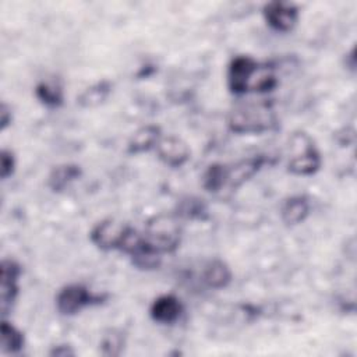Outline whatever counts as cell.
<instances>
[{"instance_id":"44dd1931","label":"cell","mask_w":357,"mask_h":357,"mask_svg":"<svg viewBox=\"0 0 357 357\" xmlns=\"http://www.w3.org/2000/svg\"><path fill=\"white\" fill-rule=\"evenodd\" d=\"M124 347V337L121 332L110 329L100 339V350L105 356H119Z\"/></svg>"},{"instance_id":"d6986e66","label":"cell","mask_w":357,"mask_h":357,"mask_svg":"<svg viewBox=\"0 0 357 357\" xmlns=\"http://www.w3.org/2000/svg\"><path fill=\"white\" fill-rule=\"evenodd\" d=\"M174 215L190 220H204L208 218V208L204 199L198 197H185L178 201Z\"/></svg>"},{"instance_id":"ba28073f","label":"cell","mask_w":357,"mask_h":357,"mask_svg":"<svg viewBox=\"0 0 357 357\" xmlns=\"http://www.w3.org/2000/svg\"><path fill=\"white\" fill-rule=\"evenodd\" d=\"M321 165V153L318 152L312 141L305 134H301V152L294 155L289 160V173L294 176H311L319 170Z\"/></svg>"},{"instance_id":"2e32d148","label":"cell","mask_w":357,"mask_h":357,"mask_svg":"<svg viewBox=\"0 0 357 357\" xmlns=\"http://www.w3.org/2000/svg\"><path fill=\"white\" fill-rule=\"evenodd\" d=\"M25 344V336L14 324L3 318L0 325V349L3 353H18Z\"/></svg>"},{"instance_id":"4fadbf2b","label":"cell","mask_w":357,"mask_h":357,"mask_svg":"<svg viewBox=\"0 0 357 357\" xmlns=\"http://www.w3.org/2000/svg\"><path fill=\"white\" fill-rule=\"evenodd\" d=\"M310 209H311V204L307 195L298 194V195L289 197L280 208L282 222L287 226L300 225L308 218Z\"/></svg>"},{"instance_id":"9c48e42d","label":"cell","mask_w":357,"mask_h":357,"mask_svg":"<svg viewBox=\"0 0 357 357\" xmlns=\"http://www.w3.org/2000/svg\"><path fill=\"white\" fill-rule=\"evenodd\" d=\"M155 151L160 162L172 169H180L181 166H184L191 155L188 145L176 135L162 137Z\"/></svg>"},{"instance_id":"7a4b0ae2","label":"cell","mask_w":357,"mask_h":357,"mask_svg":"<svg viewBox=\"0 0 357 357\" xmlns=\"http://www.w3.org/2000/svg\"><path fill=\"white\" fill-rule=\"evenodd\" d=\"M176 218V215L155 216L148 222L146 229L142 233L145 243L160 255L172 254L180 245L181 229Z\"/></svg>"},{"instance_id":"7402d4cb","label":"cell","mask_w":357,"mask_h":357,"mask_svg":"<svg viewBox=\"0 0 357 357\" xmlns=\"http://www.w3.org/2000/svg\"><path fill=\"white\" fill-rule=\"evenodd\" d=\"M0 163H1V178L3 180L10 178L14 174L15 166H17L14 152L8 148H3L1 149V156H0Z\"/></svg>"},{"instance_id":"9a60e30c","label":"cell","mask_w":357,"mask_h":357,"mask_svg":"<svg viewBox=\"0 0 357 357\" xmlns=\"http://www.w3.org/2000/svg\"><path fill=\"white\" fill-rule=\"evenodd\" d=\"M82 176V169L77 163H63L52 169L47 177V187L53 192L64 191L73 181Z\"/></svg>"},{"instance_id":"ffe728a7","label":"cell","mask_w":357,"mask_h":357,"mask_svg":"<svg viewBox=\"0 0 357 357\" xmlns=\"http://www.w3.org/2000/svg\"><path fill=\"white\" fill-rule=\"evenodd\" d=\"M226 185V165L212 163L202 176V187L209 192H218Z\"/></svg>"},{"instance_id":"8992f818","label":"cell","mask_w":357,"mask_h":357,"mask_svg":"<svg viewBox=\"0 0 357 357\" xmlns=\"http://www.w3.org/2000/svg\"><path fill=\"white\" fill-rule=\"evenodd\" d=\"M22 269L21 265L11 258H4L0 266V308L1 315L6 318L11 312V308L20 293V278Z\"/></svg>"},{"instance_id":"e0dca14e","label":"cell","mask_w":357,"mask_h":357,"mask_svg":"<svg viewBox=\"0 0 357 357\" xmlns=\"http://www.w3.org/2000/svg\"><path fill=\"white\" fill-rule=\"evenodd\" d=\"M35 96L47 107H60L64 103V92L61 84L56 79L40 81L35 86Z\"/></svg>"},{"instance_id":"603a6c76","label":"cell","mask_w":357,"mask_h":357,"mask_svg":"<svg viewBox=\"0 0 357 357\" xmlns=\"http://www.w3.org/2000/svg\"><path fill=\"white\" fill-rule=\"evenodd\" d=\"M13 121V113H11V107L6 103L1 102L0 106V130L4 131Z\"/></svg>"},{"instance_id":"ac0fdd59","label":"cell","mask_w":357,"mask_h":357,"mask_svg":"<svg viewBox=\"0 0 357 357\" xmlns=\"http://www.w3.org/2000/svg\"><path fill=\"white\" fill-rule=\"evenodd\" d=\"M112 92V84L106 79L98 81L96 84L88 86L78 98H77V103L84 107V109H91V107H96L99 105H102L107 96Z\"/></svg>"},{"instance_id":"6da1fadb","label":"cell","mask_w":357,"mask_h":357,"mask_svg":"<svg viewBox=\"0 0 357 357\" xmlns=\"http://www.w3.org/2000/svg\"><path fill=\"white\" fill-rule=\"evenodd\" d=\"M276 124L275 113L268 102L241 105L227 120L229 128L236 134H261Z\"/></svg>"},{"instance_id":"5b68a950","label":"cell","mask_w":357,"mask_h":357,"mask_svg":"<svg viewBox=\"0 0 357 357\" xmlns=\"http://www.w3.org/2000/svg\"><path fill=\"white\" fill-rule=\"evenodd\" d=\"M259 63L251 56H234L227 66V88L233 95H243L250 92V85Z\"/></svg>"},{"instance_id":"277c9868","label":"cell","mask_w":357,"mask_h":357,"mask_svg":"<svg viewBox=\"0 0 357 357\" xmlns=\"http://www.w3.org/2000/svg\"><path fill=\"white\" fill-rule=\"evenodd\" d=\"M134 227H131L127 223L116 222L113 219H105L98 222L89 231V238L92 244H95L98 248L103 251H112L119 250L123 251V247L132 231Z\"/></svg>"},{"instance_id":"cb8c5ba5","label":"cell","mask_w":357,"mask_h":357,"mask_svg":"<svg viewBox=\"0 0 357 357\" xmlns=\"http://www.w3.org/2000/svg\"><path fill=\"white\" fill-rule=\"evenodd\" d=\"M50 356H56V357H68V356H74L75 351L73 350V347L70 344H56L52 347V350L49 351Z\"/></svg>"},{"instance_id":"7c38bea8","label":"cell","mask_w":357,"mask_h":357,"mask_svg":"<svg viewBox=\"0 0 357 357\" xmlns=\"http://www.w3.org/2000/svg\"><path fill=\"white\" fill-rule=\"evenodd\" d=\"M162 138V130L156 124H146L138 128L127 142V153L139 155L156 148Z\"/></svg>"},{"instance_id":"52a82bcc","label":"cell","mask_w":357,"mask_h":357,"mask_svg":"<svg viewBox=\"0 0 357 357\" xmlns=\"http://www.w3.org/2000/svg\"><path fill=\"white\" fill-rule=\"evenodd\" d=\"M262 15L273 31L276 32H290L298 21L300 13L297 6L287 1H269L262 7Z\"/></svg>"},{"instance_id":"8fae6325","label":"cell","mask_w":357,"mask_h":357,"mask_svg":"<svg viewBox=\"0 0 357 357\" xmlns=\"http://www.w3.org/2000/svg\"><path fill=\"white\" fill-rule=\"evenodd\" d=\"M265 163L266 156L255 155L234 163L231 167L226 166V185H229L231 190L241 187L254 174H257Z\"/></svg>"},{"instance_id":"5bb4252c","label":"cell","mask_w":357,"mask_h":357,"mask_svg":"<svg viewBox=\"0 0 357 357\" xmlns=\"http://www.w3.org/2000/svg\"><path fill=\"white\" fill-rule=\"evenodd\" d=\"M201 278L206 287L220 290L230 284L233 273H231L230 266L223 259L215 258V259H211L204 266Z\"/></svg>"},{"instance_id":"3957f363","label":"cell","mask_w":357,"mask_h":357,"mask_svg":"<svg viewBox=\"0 0 357 357\" xmlns=\"http://www.w3.org/2000/svg\"><path fill=\"white\" fill-rule=\"evenodd\" d=\"M107 294L92 293L85 284L70 283L63 286L56 296V308L61 315H74L86 307L102 304Z\"/></svg>"},{"instance_id":"30bf717a","label":"cell","mask_w":357,"mask_h":357,"mask_svg":"<svg viewBox=\"0 0 357 357\" xmlns=\"http://www.w3.org/2000/svg\"><path fill=\"white\" fill-rule=\"evenodd\" d=\"M184 311L181 300L172 294H162L156 297L149 307V317L152 321L162 325H172L177 322Z\"/></svg>"}]
</instances>
